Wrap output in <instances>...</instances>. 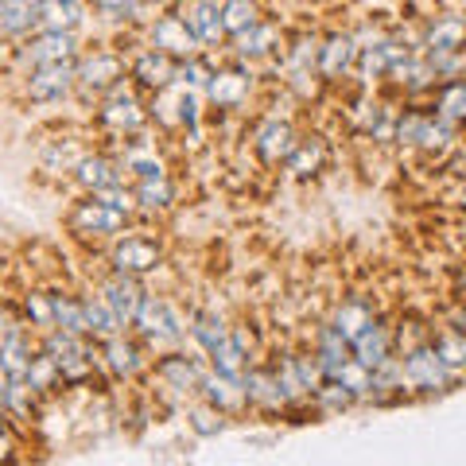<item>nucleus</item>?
<instances>
[{
  "mask_svg": "<svg viewBox=\"0 0 466 466\" xmlns=\"http://www.w3.org/2000/svg\"><path fill=\"white\" fill-rule=\"evenodd\" d=\"M128 82V63L121 51H86L75 63V94L86 101H101L109 90Z\"/></svg>",
  "mask_w": 466,
  "mask_h": 466,
  "instance_id": "nucleus-1",
  "label": "nucleus"
},
{
  "mask_svg": "<svg viewBox=\"0 0 466 466\" xmlns=\"http://www.w3.org/2000/svg\"><path fill=\"white\" fill-rule=\"evenodd\" d=\"M97 125L113 137H137L148 125V101H140V94L133 90V78L121 82L116 90H109L97 101Z\"/></svg>",
  "mask_w": 466,
  "mask_h": 466,
  "instance_id": "nucleus-2",
  "label": "nucleus"
},
{
  "mask_svg": "<svg viewBox=\"0 0 466 466\" xmlns=\"http://www.w3.org/2000/svg\"><path fill=\"white\" fill-rule=\"evenodd\" d=\"M400 373H404V385L416 389V392H447L451 385L459 381L455 370H451L447 361L435 354L431 342H420V346H412V350H404Z\"/></svg>",
  "mask_w": 466,
  "mask_h": 466,
  "instance_id": "nucleus-3",
  "label": "nucleus"
},
{
  "mask_svg": "<svg viewBox=\"0 0 466 466\" xmlns=\"http://www.w3.org/2000/svg\"><path fill=\"white\" fill-rule=\"evenodd\" d=\"M133 327H137V334H140V339L148 342L152 350L175 346V342L183 339V315L171 308V299L148 296V291H144V299H140V308H137Z\"/></svg>",
  "mask_w": 466,
  "mask_h": 466,
  "instance_id": "nucleus-4",
  "label": "nucleus"
},
{
  "mask_svg": "<svg viewBox=\"0 0 466 466\" xmlns=\"http://www.w3.org/2000/svg\"><path fill=\"white\" fill-rule=\"evenodd\" d=\"M82 55V43L78 32H32L27 39H20L16 58L24 70H35V66H55V63H78Z\"/></svg>",
  "mask_w": 466,
  "mask_h": 466,
  "instance_id": "nucleus-5",
  "label": "nucleus"
},
{
  "mask_svg": "<svg viewBox=\"0 0 466 466\" xmlns=\"http://www.w3.org/2000/svg\"><path fill=\"white\" fill-rule=\"evenodd\" d=\"M128 214L116 210L113 202H106L101 195H86L82 202H75V210L66 214V226L70 233H78V238H116V233L125 229Z\"/></svg>",
  "mask_w": 466,
  "mask_h": 466,
  "instance_id": "nucleus-6",
  "label": "nucleus"
},
{
  "mask_svg": "<svg viewBox=\"0 0 466 466\" xmlns=\"http://www.w3.org/2000/svg\"><path fill=\"white\" fill-rule=\"evenodd\" d=\"M109 265L113 272H125V276H148L164 265V249H159L156 238H144V233H125V238L113 241L109 249Z\"/></svg>",
  "mask_w": 466,
  "mask_h": 466,
  "instance_id": "nucleus-7",
  "label": "nucleus"
},
{
  "mask_svg": "<svg viewBox=\"0 0 466 466\" xmlns=\"http://www.w3.org/2000/svg\"><path fill=\"white\" fill-rule=\"evenodd\" d=\"M148 47L171 55L175 63H183V58H195L198 55V35L191 32V24H187L179 12H167V16H152L148 20Z\"/></svg>",
  "mask_w": 466,
  "mask_h": 466,
  "instance_id": "nucleus-8",
  "label": "nucleus"
},
{
  "mask_svg": "<svg viewBox=\"0 0 466 466\" xmlns=\"http://www.w3.org/2000/svg\"><path fill=\"white\" fill-rule=\"evenodd\" d=\"M75 94V63H55V66H35L24 75V97L32 106H55Z\"/></svg>",
  "mask_w": 466,
  "mask_h": 466,
  "instance_id": "nucleus-9",
  "label": "nucleus"
},
{
  "mask_svg": "<svg viewBox=\"0 0 466 466\" xmlns=\"http://www.w3.org/2000/svg\"><path fill=\"white\" fill-rule=\"evenodd\" d=\"M296 128H291L288 121H280V116H268V121H260L257 125V133H253V152L257 159L265 167H284L288 164V156L296 152Z\"/></svg>",
  "mask_w": 466,
  "mask_h": 466,
  "instance_id": "nucleus-10",
  "label": "nucleus"
},
{
  "mask_svg": "<svg viewBox=\"0 0 466 466\" xmlns=\"http://www.w3.org/2000/svg\"><path fill=\"white\" fill-rule=\"evenodd\" d=\"M75 179L86 195H106L113 187L125 183V167L116 156H106V152H86L75 167Z\"/></svg>",
  "mask_w": 466,
  "mask_h": 466,
  "instance_id": "nucleus-11",
  "label": "nucleus"
},
{
  "mask_svg": "<svg viewBox=\"0 0 466 466\" xmlns=\"http://www.w3.org/2000/svg\"><path fill=\"white\" fill-rule=\"evenodd\" d=\"M175 75H179V63H175L171 55L156 51V47H144L133 63H128V78H133L140 90H167V86H175Z\"/></svg>",
  "mask_w": 466,
  "mask_h": 466,
  "instance_id": "nucleus-12",
  "label": "nucleus"
},
{
  "mask_svg": "<svg viewBox=\"0 0 466 466\" xmlns=\"http://www.w3.org/2000/svg\"><path fill=\"white\" fill-rule=\"evenodd\" d=\"M202 400L214 404L218 412L226 416H241L245 408H249V392H245V377H229V373H218L210 370L207 377H202Z\"/></svg>",
  "mask_w": 466,
  "mask_h": 466,
  "instance_id": "nucleus-13",
  "label": "nucleus"
},
{
  "mask_svg": "<svg viewBox=\"0 0 466 466\" xmlns=\"http://www.w3.org/2000/svg\"><path fill=\"white\" fill-rule=\"evenodd\" d=\"M358 55H361V47H358V39L350 32L327 35L323 43H319V75H323L327 82L346 78L350 70L358 66Z\"/></svg>",
  "mask_w": 466,
  "mask_h": 466,
  "instance_id": "nucleus-14",
  "label": "nucleus"
},
{
  "mask_svg": "<svg viewBox=\"0 0 466 466\" xmlns=\"http://www.w3.org/2000/svg\"><path fill=\"white\" fill-rule=\"evenodd\" d=\"M156 377H159V385L175 392V397H191V392L202 389L207 370H202L195 358H187V354H164L156 361Z\"/></svg>",
  "mask_w": 466,
  "mask_h": 466,
  "instance_id": "nucleus-15",
  "label": "nucleus"
},
{
  "mask_svg": "<svg viewBox=\"0 0 466 466\" xmlns=\"http://www.w3.org/2000/svg\"><path fill=\"white\" fill-rule=\"evenodd\" d=\"M101 299L113 308V315L121 319V327H133V319H137V308H140V299H144V288L137 276H125V272H113L106 284H101Z\"/></svg>",
  "mask_w": 466,
  "mask_h": 466,
  "instance_id": "nucleus-16",
  "label": "nucleus"
},
{
  "mask_svg": "<svg viewBox=\"0 0 466 466\" xmlns=\"http://www.w3.org/2000/svg\"><path fill=\"white\" fill-rule=\"evenodd\" d=\"M249 75H241V70H214V78L207 82V90H202V97L210 101V109H241L245 97H249Z\"/></svg>",
  "mask_w": 466,
  "mask_h": 466,
  "instance_id": "nucleus-17",
  "label": "nucleus"
},
{
  "mask_svg": "<svg viewBox=\"0 0 466 466\" xmlns=\"http://www.w3.org/2000/svg\"><path fill=\"white\" fill-rule=\"evenodd\" d=\"M43 27V0H0V35L27 39Z\"/></svg>",
  "mask_w": 466,
  "mask_h": 466,
  "instance_id": "nucleus-18",
  "label": "nucleus"
},
{
  "mask_svg": "<svg viewBox=\"0 0 466 466\" xmlns=\"http://www.w3.org/2000/svg\"><path fill=\"white\" fill-rule=\"evenodd\" d=\"M121 167L133 175V179H156V175H167L164 167V156L156 152L152 140H144V133L137 137H125V148H121Z\"/></svg>",
  "mask_w": 466,
  "mask_h": 466,
  "instance_id": "nucleus-19",
  "label": "nucleus"
},
{
  "mask_svg": "<svg viewBox=\"0 0 466 466\" xmlns=\"http://www.w3.org/2000/svg\"><path fill=\"white\" fill-rule=\"evenodd\" d=\"M245 392H249V408H257V412H284L288 408L276 370H245Z\"/></svg>",
  "mask_w": 466,
  "mask_h": 466,
  "instance_id": "nucleus-20",
  "label": "nucleus"
},
{
  "mask_svg": "<svg viewBox=\"0 0 466 466\" xmlns=\"http://www.w3.org/2000/svg\"><path fill=\"white\" fill-rule=\"evenodd\" d=\"M179 16L191 24V32L198 35V43H222V39H226L222 0H187Z\"/></svg>",
  "mask_w": 466,
  "mask_h": 466,
  "instance_id": "nucleus-21",
  "label": "nucleus"
},
{
  "mask_svg": "<svg viewBox=\"0 0 466 466\" xmlns=\"http://www.w3.org/2000/svg\"><path fill=\"white\" fill-rule=\"evenodd\" d=\"M101 361H106V370H109L113 377H137L144 366H148L144 350H140L133 339H125V330L101 342Z\"/></svg>",
  "mask_w": 466,
  "mask_h": 466,
  "instance_id": "nucleus-22",
  "label": "nucleus"
},
{
  "mask_svg": "<svg viewBox=\"0 0 466 466\" xmlns=\"http://www.w3.org/2000/svg\"><path fill=\"white\" fill-rule=\"evenodd\" d=\"M249 354H253V342L245 339V330H229L207 358H210V366H214L218 373L245 377V370H249Z\"/></svg>",
  "mask_w": 466,
  "mask_h": 466,
  "instance_id": "nucleus-23",
  "label": "nucleus"
},
{
  "mask_svg": "<svg viewBox=\"0 0 466 466\" xmlns=\"http://www.w3.org/2000/svg\"><path fill=\"white\" fill-rule=\"evenodd\" d=\"M350 350H354V358H358L366 370H381L385 361L392 358V330L373 319V323L361 330L354 342H350Z\"/></svg>",
  "mask_w": 466,
  "mask_h": 466,
  "instance_id": "nucleus-24",
  "label": "nucleus"
},
{
  "mask_svg": "<svg viewBox=\"0 0 466 466\" xmlns=\"http://www.w3.org/2000/svg\"><path fill=\"white\" fill-rule=\"evenodd\" d=\"M280 27L268 24V20H260L253 24L249 32H241V35H233V51H238L241 58H249V63H260V58H272L276 51H280Z\"/></svg>",
  "mask_w": 466,
  "mask_h": 466,
  "instance_id": "nucleus-25",
  "label": "nucleus"
},
{
  "mask_svg": "<svg viewBox=\"0 0 466 466\" xmlns=\"http://www.w3.org/2000/svg\"><path fill=\"white\" fill-rule=\"evenodd\" d=\"M451 51H466V20L459 16L431 20L424 32V55H451Z\"/></svg>",
  "mask_w": 466,
  "mask_h": 466,
  "instance_id": "nucleus-26",
  "label": "nucleus"
},
{
  "mask_svg": "<svg viewBox=\"0 0 466 466\" xmlns=\"http://www.w3.org/2000/svg\"><path fill=\"white\" fill-rule=\"evenodd\" d=\"M315 358H319V370H323V377L330 381V377H339L346 361L354 358V350H350V342L334 327H323V330H319V339H315Z\"/></svg>",
  "mask_w": 466,
  "mask_h": 466,
  "instance_id": "nucleus-27",
  "label": "nucleus"
},
{
  "mask_svg": "<svg viewBox=\"0 0 466 466\" xmlns=\"http://www.w3.org/2000/svg\"><path fill=\"white\" fill-rule=\"evenodd\" d=\"M323 164H327V144L319 140V137H299V144H296V152L288 156V175L291 179H311V175H319L323 171Z\"/></svg>",
  "mask_w": 466,
  "mask_h": 466,
  "instance_id": "nucleus-28",
  "label": "nucleus"
},
{
  "mask_svg": "<svg viewBox=\"0 0 466 466\" xmlns=\"http://www.w3.org/2000/svg\"><path fill=\"white\" fill-rule=\"evenodd\" d=\"M133 195H137V207L148 210V214H167L175 207V183L167 179V175H156V179H137Z\"/></svg>",
  "mask_w": 466,
  "mask_h": 466,
  "instance_id": "nucleus-29",
  "label": "nucleus"
},
{
  "mask_svg": "<svg viewBox=\"0 0 466 466\" xmlns=\"http://www.w3.org/2000/svg\"><path fill=\"white\" fill-rule=\"evenodd\" d=\"M82 20H86L82 0H43V27L47 32H78Z\"/></svg>",
  "mask_w": 466,
  "mask_h": 466,
  "instance_id": "nucleus-30",
  "label": "nucleus"
},
{
  "mask_svg": "<svg viewBox=\"0 0 466 466\" xmlns=\"http://www.w3.org/2000/svg\"><path fill=\"white\" fill-rule=\"evenodd\" d=\"M82 303H86V330H90L94 342H106V339H113V334L125 330L121 319L113 315V308L101 299V291H97V296H86Z\"/></svg>",
  "mask_w": 466,
  "mask_h": 466,
  "instance_id": "nucleus-31",
  "label": "nucleus"
},
{
  "mask_svg": "<svg viewBox=\"0 0 466 466\" xmlns=\"http://www.w3.org/2000/svg\"><path fill=\"white\" fill-rule=\"evenodd\" d=\"M51 303H55V327L58 330L90 339V330H86V303L78 296H70V291H51Z\"/></svg>",
  "mask_w": 466,
  "mask_h": 466,
  "instance_id": "nucleus-32",
  "label": "nucleus"
},
{
  "mask_svg": "<svg viewBox=\"0 0 466 466\" xmlns=\"http://www.w3.org/2000/svg\"><path fill=\"white\" fill-rule=\"evenodd\" d=\"M373 319H377V315L370 311V303H361V299H346V303H342V308H339V311H334V319H330V327H334V330H339V334H342V339H346V342H354V339H358V334H361V330H366V327L373 323Z\"/></svg>",
  "mask_w": 466,
  "mask_h": 466,
  "instance_id": "nucleus-33",
  "label": "nucleus"
},
{
  "mask_svg": "<svg viewBox=\"0 0 466 466\" xmlns=\"http://www.w3.org/2000/svg\"><path fill=\"white\" fill-rule=\"evenodd\" d=\"M435 116H443L455 128L466 125V82L462 78L443 82V90L435 94Z\"/></svg>",
  "mask_w": 466,
  "mask_h": 466,
  "instance_id": "nucleus-34",
  "label": "nucleus"
},
{
  "mask_svg": "<svg viewBox=\"0 0 466 466\" xmlns=\"http://www.w3.org/2000/svg\"><path fill=\"white\" fill-rule=\"evenodd\" d=\"M86 5L113 24H148V5L144 0H86Z\"/></svg>",
  "mask_w": 466,
  "mask_h": 466,
  "instance_id": "nucleus-35",
  "label": "nucleus"
},
{
  "mask_svg": "<svg viewBox=\"0 0 466 466\" xmlns=\"http://www.w3.org/2000/svg\"><path fill=\"white\" fill-rule=\"evenodd\" d=\"M187 330H191V339H195V346L202 350V354H210V350L229 334V327L222 323V315H218V311H195L191 327H187Z\"/></svg>",
  "mask_w": 466,
  "mask_h": 466,
  "instance_id": "nucleus-36",
  "label": "nucleus"
},
{
  "mask_svg": "<svg viewBox=\"0 0 466 466\" xmlns=\"http://www.w3.org/2000/svg\"><path fill=\"white\" fill-rule=\"evenodd\" d=\"M222 24H226V39L249 32L253 24H260V5L257 0H222Z\"/></svg>",
  "mask_w": 466,
  "mask_h": 466,
  "instance_id": "nucleus-37",
  "label": "nucleus"
},
{
  "mask_svg": "<svg viewBox=\"0 0 466 466\" xmlns=\"http://www.w3.org/2000/svg\"><path fill=\"white\" fill-rule=\"evenodd\" d=\"M431 346H435V354H440L451 370H455V377H462L466 373V330H459V327H447V330H440L431 339Z\"/></svg>",
  "mask_w": 466,
  "mask_h": 466,
  "instance_id": "nucleus-38",
  "label": "nucleus"
},
{
  "mask_svg": "<svg viewBox=\"0 0 466 466\" xmlns=\"http://www.w3.org/2000/svg\"><path fill=\"white\" fill-rule=\"evenodd\" d=\"M416 148L428 152V156H447V152H455V125L443 121V116H428V125H424V133H420Z\"/></svg>",
  "mask_w": 466,
  "mask_h": 466,
  "instance_id": "nucleus-39",
  "label": "nucleus"
},
{
  "mask_svg": "<svg viewBox=\"0 0 466 466\" xmlns=\"http://www.w3.org/2000/svg\"><path fill=\"white\" fill-rule=\"evenodd\" d=\"M210 78H214V66H210L202 55H195V58H183V63H179V75H175V86H183V90L202 94V90H207V82H210Z\"/></svg>",
  "mask_w": 466,
  "mask_h": 466,
  "instance_id": "nucleus-40",
  "label": "nucleus"
},
{
  "mask_svg": "<svg viewBox=\"0 0 466 466\" xmlns=\"http://www.w3.org/2000/svg\"><path fill=\"white\" fill-rule=\"evenodd\" d=\"M428 125V113H416V109H404L397 116V128H392V140L404 144V148H416L420 144V133H424Z\"/></svg>",
  "mask_w": 466,
  "mask_h": 466,
  "instance_id": "nucleus-41",
  "label": "nucleus"
},
{
  "mask_svg": "<svg viewBox=\"0 0 466 466\" xmlns=\"http://www.w3.org/2000/svg\"><path fill=\"white\" fill-rule=\"evenodd\" d=\"M187 420H191V431H195V435H218V431L226 428V420H229V416H226V412H218L214 404L202 400V404L191 408V416H187Z\"/></svg>",
  "mask_w": 466,
  "mask_h": 466,
  "instance_id": "nucleus-42",
  "label": "nucleus"
},
{
  "mask_svg": "<svg viewBox=\"0 0 466 466\" xmlns=\"http://www.w3.org/2000/svg\"><path fill=\"white\" fill-rule=\"evenodd\" d=\"M24 311H27V319H32V327H43V330H51V327H55V303H51V291H27Z\"/></svg>",
  "mask_w": 466,
  "mask_h": 466,
  "instance_id": "nucleus-43",
  "label": "nucleus"
},
{
  "mask_svg": "<svg viewBox=\"0 0 466 466\" xmlns=\"http://www.w3.org/2000/svg\"><path fill=\"white\" fill-rule=\"evenodd\" d=\"M5 459H12V443H8L5 428H0V462H5Z\"/></svg>",
  "mask_w": 466,
  "mask_h": 466,
  "instance_id": "nucleus-44",
  "label": "nucleus"
},
{
  "mask_svg": "<svg viewBox=\"0 0 466 466\" xmlns=\"http://www.w3.org/2000/svg\"><path fill=\"white\" fill-rule=\"evenodd\" d=\"M148 8H167V5H175V0H144Z\"/></svg>",
  "mask_w": 466,
  "mask_h": 466,
  "instance_id": "nucleus-45",
  "label": "nucleus"
},
{
  "mask_svg": "<svg viewBox=\"0 0 466 466\" xmlns=\"http://www.w3.org/2000/svg\"><path fill=\"white\" fill-rule=\"evenodd\" d=\"M459 288H462V299H466V276H462V284H459Z\"/></svg>",
  "mask_w": 466,
  "mask_h": 466,
  "instance_id": "nucleus-46",
  "label": "nucleus"
}]
</instances>
